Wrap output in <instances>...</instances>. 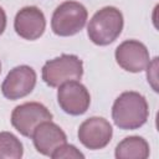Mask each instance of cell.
<instances>
[{"label": "cell", "instance_id": "cell-9", "mask_svg": "<svg viewBox=\"0 0 159 159\" xmlns=\"http://www.w3.org/2000/svg\"><path fill=\"white\" fill-rule=\"evenodd\" d=\"M114 56L117 63L123 70L132 73L144 71L150 61L147 46L138 40H125L119 43Z\"/></svg>", "mask_w": 159, "mask_h": 159}, {"label": "cell", "instance_id": "cell-15", "mask_svg": "<svg viewBox=\"0 0 159 159\" xmlns=\"http://www.w3.org/2000/svg\"><path fill=\"white\" fill-rule=\"evenodd\" d=\"M148 70H147V78L148 82L150 83V86L153 87V89L155 92H158V86H157V81H158V76H157V70H158V57H154L153 61H149L148 63Z\"/></svg>", "mask_w": 159, "mask_h": 159}, {"label": "cell", "instance_id": "cell-13", "mask_svg": "<svg viewBox=\"0 0 159 159\" xmlns=\"http://www.w3.org/2000/svg\"><path fill=\"white\" fill-rule=\"evenodd\" d=\"M24 147L20 139L10 132H0V159H20Z\"/></svg>", "mask_w": 159, "mask_h": 159}, {"label": "cell", "instance_id": "cell-14", "mask_svg": "<svg viewBox=\"0 0 159 159\" xmlns=\"http://www.w3.org/2000/svg\"><path fill=\"white\" fill-rule=\"evenodd\" d=\"M50 158H52V159H63V158L65 159H70V158L78 159V158H84V154L81 153L75 145L65 143V144L57 147L52 152V154H51Z\"/></svg>", "mask_w": 159, "mask_h": 159}, {"label": "cell", "instance_id": "cell-1", "mask_svg": "<svg viewBox=\"0 0 159 159\" xmlns=\"http://www.w3.org/2000/svg\"><path fill=\"white\" fill-rule=\"evenodd\" d=\"M149 107L145 97L134 91L120 93L112 106V119L119 129L133 130L148 120Z\"/></svg>", "mask_w": 159, "mask_h": 159}, {"label": "cell", "instance_id": "cell-12", "mask_svg": "<svg viewBox=\"0 0 159 159\" xmlns=\"http://www.w3.org/2000/svg\"><path fill=\"white\" fill-rule=\"evenodd\" d=\"M149 153V144L144 138L130 135L117 144L114 155L117 159H147Z\"/></svg>", "mask_w": 159, "mask_h": 159}, {"label": "cell", "instance_id": "cell-4", "mask_svg": "<svg viewBox=\"0 0 159 159\" xmlns=\"http://www.w3.org/2000/svg\"><path fill=\"white\" fill-rule=\"evenodd\" d=\"M83 76V62L76 55L63 53L48 60L42 67V80L50 87H58L67 81H78Z\"/></svg>", "mask_w": 159, "mask_h": 159}, {"label": "cell", "instance_id": "cell-5", "mask_svg": "<svg viewBox=\"0 0 159 159\" xmlns=\"http://www.w3.org/2000/svg\"><path fill=\"white\" fill-rule=\"evenodd\" d=\"M12 127L24 137L31 138L34 129L45 120H52V113L39 102H26L16 106L11 113Z\"/></svg>", "mask_w": 159, "mask_h": 159}, {"label": "cell", "instance_id": "cell-16", "mask_svg": "<svg viewBox=\"0 0 159 159\" xmlns=\"http://www.w3.org/2000/svg\"><path fill=\"white\" fill-rule=\"evenodd\" d=\"M5 27H6V14L4 9L0 6V35L4 32Z\"/></svg>", "mask_w": 159, "mask_h": 159}, {"label": "cell", "instance_id": "cell-7", "mask_svg": "<svg viewBox=\"0 0 159 159\" xmlns=\"http://www.w3.org/2000/svg\"><path fill=\"white\" fill-rule=\"evenodd\" d=\"M36 78V72L32 67L27 65L16 66L6 75L1 84V92L10 101L24 98L34 91Z\"/></svg>", "mask_w": 159, "mask_h": 159}, {"label": "cell", "instance_id": "cell-17", "mask_svg": "<svg viewBox=\"0 0 159 159\" xmlns=\"http://www.w3.org/2000/svg\"><path fill=\"white\" fill-rule=\"evenodd\" d=\"M0 73H1V63H0Z\"/></svg>", "mask_w": 159, "mask_h": 159}, {"label": "cell", "instance_id": "cell-3", "mask_svg": "<svg viewBox=\"0 0 159 159\" xmlns=\"http://www.w3.org/2000/svg\"><path fill=\"white\" fill-rule=\"evenodd\" d=\"M87 17V9L81 2L68 0L55 9L51 19V29L57 36H73L84 27Z\"/></svg>", "mask_w": 159, "mask_h": 159}, {"label": "cell", "instance_id": "cell-11", "mask_svg": "<svg viewBox=\"0 0 159 159\" xmlns=\"http://www.w3.org/2000/svg\"><path fill=\"white\" fill-rule=\"evenodd\" d=\"M35 149L46 157H51L52 152L67 143V137L66 133L52 120H45L40 123L35 129L31 135Z\"/></svg>", "mask_w": 159, "mask_h": 159}, {"label": "cell", "instance_id": "cell-10", "mask_svg": "<svg viewBox=\"0 0 159 159\" xmlns=\"http://www.w3.org/2000/svg\"><path fill=\"white\" fill-rule=\"evenodd\" d=\"M16 34L29 41L40 39L46 29V19L37 6H25L20 9L14 20Z\"/></svg>", "mask_w": 159, "mask_h": 159}, {"label": "cell", "instance_id": "cell-8", "mask_svg": "<svg viewBox=\"0 0 159 159\" xmlns=\"http://www.w3.org/2000/svg\"><path fill=\"white\" fill-rule=\"evenodd\" d=\"M80 142L91 150L106 148L113 135L111 123L103 117H91L81 123L78 128Z\"/></svg>", "mask_w": 159, "mask_h": 159}, {"label": "cell", "instance_id": "cell-6", "mask_svg": "<svg viewBox=\"0 0 159 159\" xmlns=\"http://www.w3.org/2000/svg\"><path fill=\"white\" fill-rule=\"evenodd\" d=\"M57 102L65 113L71 116H81L89 108L91 96L84 84L73 80L63 82L58 86Z\"/></svg>", "mask_w": 159, "mask_h": 159}, {"label": "cell", "instance_id": "cell-2", "mask_svg": "<svg viewBox=\"0 0 159 159\" xmlns=\"http://www.w3.org/2000/svg\"><path fill=\"white\" fill-rule=\"evenodd\" d=\"M123 25L124 20L122 12L114 6H104L89 20L87 35L94 45L107 46L118 39Z\"/></svg>", "mask_w": 159, "mask_h": 159}]
</instances>
